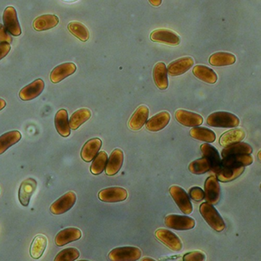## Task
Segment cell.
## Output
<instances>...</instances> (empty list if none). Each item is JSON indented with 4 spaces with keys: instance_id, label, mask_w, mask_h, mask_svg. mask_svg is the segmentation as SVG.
I'll return each mask as SVG.
<instances>
[{
    "instance_id": "8992f818",
    "label": "cell",
    "mask_w": 261,
    "mask_h": 261,
    "mask_svg": "<svg viewBox=\"0 0 261 261\" xmlns=\"http://www.w3.org/2000/svg\"><path fill=\"white\" fill-rule=\"evenodd\" d=\"M76 201L77 196L74 192H67L51 204L50 211L55 215H63L72 208L73 206L75 204Z\"/></svg>"
},
{
    "instance_id": "44dd1931",
    "label": "cell",
    "mask_w": 261,
    "mask_h": 261,
    "mask_svg": "<svg viewBox=\"0 0 261 261\" xmlns=\"http://www.w3.org/2000/svg\"><path fill=\"white\" fill-rule=\"evenodd\" d=\"M170 119V114L167 111L159 113L146 121V129L151 132H158L169 124Z\"/></svg>"
},
{
    "instance_id": "4316f807",
    "label": "cell",
    "mask_w": 261,
    "mask_h": 261,
    "mask_svg": "<svg viewBox=\"0 0 261 261\" xmlns=\"http://www.w3.org/2000/svg\"><path fill=\"white\" fill-rule=\"evenodd\" d=\"M59 19L55 15H43L35 19L33 27L38 32L51 30L59 24Z\"/></svg>"
},
{
    "instance_id": "836d02e7",
    "label": "cell",
    "mask_w": 261,
    "mask_h": 261,
    "mask_svg": "<svg viewBox=\"0 0 261 261\" xmlns=\"http://www.w3.org/2000/svg\"><path fill=\"white\" fill-rule=\"evenodd\" d=\"M91 117V111L87 108H82L74 112L69 120V126L71 129L76 130L82 124L88 121Z\"/></svg>"
},
{
    "instance_id": "7a4b0ae2",
    "label": "cell",
    "mask_w": 261,
    "mask_h": 261,
    "mask_svg": "<svg viewBox=\"0 0 261 261\" xmlns=\"http://www.w3.org/2000/svg\"><path fill=\"white\" fill-rule=\"evenodd\" d=\"M207 123L212 127L235 128L239 126L240 120L234 114L219 111L210 114L207 117Z\"/></svg>"
},
{
    "instance_id": "d4e9b609",
    "label": "cell",
    "mask_w": 261,
    "mask_h": 261,
    "mask_svg": "<svg viewBox=\"0 0 261 261\" xmlns=\"http://www.w3.org/2000/svg\"><path fill=\"white\" fill-rule=\"evenodd\" d=\"M153 79L155 85L160 90L167 89L169 86L167 68L163 62H159L153 68Z\"/></svg>"
},
{
    "instance_id": "7c38bea8",
    "label": "cell",
    "mask_w": 261,
    "mask_h": 261,
    "mask_svg": "<svg viewBox=\"0 0 261 261\" xmlns=\"http://www.w3.org/2000/svg\"><path fill=\"white\" fill-rule=\"evenodd\" d=\"M175 117L178 123L188 127L199 126L203 123V117L200 114L186 110H178L175 112Z\"/></svg>"
},
{
    "instance_id": "ffe728a7",
    "label": "cell",
    "mask_w": 261,
    "mask_h": 261,
    "mask_svg": "<svg viewBox=\"0 0 261 261\" xmlns=\"http://www.w3.org/2000/svg\"><path fill=\"white\" fill-rule=\"evenodd\" d=\"M82 236V230H79L76 227H68V228L64 229L61 230L57 235H56V245L59 247L66 245L73 241H77L81 239Z\"/></svg>"
},
{
    "instance_id": "52a82bcc",
    "label": "cell",
    "mask_w": 261,
    "mask_h": 261,
    "mask_svg": "<svg viewBox=\"0 0 261 261\" xmlns=\"http://www.w3.org/2000/svg\"><path fill=\"white\" fill-rule=\"evenodd\" d=\"M204 199L207 203L215 205L218 204L221 195V188L215 175H211L204 182Z\"/></svg>"
},
{
    "instance_id": "3957f363",
    "label": "cell",
    "mask_w": 261,
    "mask_h": 261,
    "mask_svg": "<svg viewBox=\"0 0 261 261\" xmlns=\"http://www.w3.org/2000/svg\"><path fill=\"white\" fill-rule=\"evenodd\" d=\"M141 256V250L138 247H123L111 250L108 258L112 261H136L140 259Z\"/></svg>"
},
{
    "instance_id": "9c48e42d",
    "label": "cell",
    "mask_w": 261,
    "mask_h": 261,
    "mask_svg": "<svg viewBox=\"0 0 261 261\" xmlns=\"http://www.w3.org/2000/svg\"><path fill=\"white\" fill-rule=\"evenodd\" d=\"M127 197V191L121 187L107 188L98 193L99 199L107 203L120 202L125 201Z\"/></svg>"
},
{
    "instance_id": "cb8c5ba5",
    "label": "cell",
    "mask_w": 261,
    "mask_h": 261,
    "mask_svg": "<svg viewBox=\"0 0 261 261\" xmlns=\"http://www.w3.org/2000/svg\"><path fill=\"white\" fill-rule=\"evenodd\" d=\"M55 125L58 133L62 137H69L71 134V128H70L68 114L66 110L62 109L58 111L55 117Z\"/></svg>"
},
{
    "instance_id": "d6a6232c",
    "label": "cell",
    "mask_w": 261,
    "mask_h": 261,
    "mask_svg": "<svg viewBox=\"0 0 261 261\" xmlns=\"http://www.w3.org/2000/svg\"><path fill=\"white\" fill-rule=\"evenodd\" d=\"M22 138L19 131L13 130L4 134L0 137V155L4 153L9 148L17 143Z\"/></svg>"
},
{
    "instance_id": "7dc6e473",
    "label": "cell",
    "mask_w": 261,
    "mask_h": 261,
    "mask_svg": "<svg viewBox=\"0 0 261 261\" xmlns=\"http://www.w3.org/2000/svg\"><path fill=\"white\" fill-rule=\"evenodd\" d=\"M62 1L66 3H74L76 2V1H77V0H62Z\"/></svg>"
},
{
    "instance_id": "8d00e7d4",
    "label": "cell",
    "mask_w": 261,
    "mask_h": 261,
    "mask_svg": "<svg viewBox=\"0 0 261 261\" xmlns=\"http://www.w3.org/2000/svg\"><path fill=\"white\" fill-rule=\"evenodd\" d=\"M108 155L106 152L101 151L98 152L94 159L92 164L91 166V173L95 175H100L105 171V167L108 163Z\"/></svg>"
},
{
    "instance_id": "603a6c76",
    "label": "cell",
    "mask_w": 261,
    "mask_h": 261,
    "mask_svg": "<svg viewBox=\"0 0 261 261\" xmlns=\"http://www.w3.org/2000/svg\"><path fill=\"white\" fill-rule=\"evenodd\" d=\"M101 146L102 141L99 138L88 140L82 148V152H81L82 160L87 163L92 161L98 153Z\"/></svg>"
},
{
    "instance_id": "ab89813d",
    "label": "cell",
    "mask_w": 261,
    "mask_h": 261,
    "mask_svg": "<svg viewBox=\"0 0 261 261\" xmlns=\"http://www.w3.org/2000/svg\"><path fill=\"white\" fill-rule=\"evenodd\" d=\"M206 255L203 252L199 250L190 252V253H186L183 256V260L184 261H203L205 260Z\"/></svg>"
},
{
    "instance_id": "60d3db41",
    "label": "cell",
    "mask_w": 261,
    "mask_h": 261,
    "mask_svg": "<svg viewBox=\"0 0 261 261\" xmlns=\"http://www.w3.org/2000/svg\"><path fill=\"white\" fill-rule=\"evenodd\" d=\"M189 196L192 198V200L195 201H201L204 199V190L198 186L191 188L189 189Z\"/></svg>"
},
{
    "instance_id": "4dcf8cb0",
    "label": "cell",
    "mask_w": 261,
    "mask_h": 261,
    "mask_svg": "<svg viewBox=\"0 0 261 261\" xmlns=\"http://www.w3.org/2000/svg\"><path fill=\"white\" fill-rule=\"evenodd\" d=\"M236 62V57L228 53H216L209 58V63L212 66L223 67L232 65Z\"/></svg>"
},
{
    "instance_id": "277c9868",
    "label": "cell",
    "mask_w": 261,
    "mask_h": 261,
    "mask_svg": "<svg viewBox=\"0 0 261 261\" xmlns=\"http://www.w3.org/2000/svg\"><path fill=\"white\" fill-rule=\"evenodd\" d=\"M169 193L180 210L185 215H190L192 213L193 207H192L190 198L187 192L182 188L178 186H171L169 188Z\"/></svg>"
},
{
    "instance_id": "d590c367",
    "label": "cell",
    "mask_w": 261,
    "mask_h": 261,
    "mask_svg": "<svg viewBox=\"0 0 261 261\" xmlns=\"http://www.w3.org/2000/svg\"><path fill=\"white\" fill-rule=\"evenodd\" d=\"M68 30L73 36L82 42H87L89 39L90 33L87 27L79 22H71L68 24Z\"/></svg>"
},
{
    "instance_id": "bcb514c9",
    "label": "cell",
    "mask_w": 261,
    "mask_h": 261,
    "mask_svg": "<svg viewBox=\"0 0 261 261\" xmlns=\"http://www.w3.org/2000/svg\"><path fill=\"white\" fill-rule=\"evenodd\" d=\"M143 261H155V259H152V258L145 257L142 259Z\"/></svg>"
},
{
    "instance_id": "7bdbcfd3",
    "label": "cell",
    "mask_w": 261,
    "mask_h": 261,
    "mask_svg": "<svg viewBox=\"0 0 261 261\" xmlns=\"http://www.w3.org/2000/svg\"><path fill=\"white\" fill-rule=\"evenodd\" d=\"M11 45L9 43H0V60L10 53Z\"/></svg>"
},
{
    "instance_id": "8fae6325",
    "label": "cell",
    "mask_w": 261,
    "mask_h": 261,
    "mask_svg": "<svg viewBox=\"0 0 261 261\" xmlns=\"http://www.w3.org/2000/svg\"><path fill=\"white\" fill-rule=\"evenodd\" d=\"M150 39L152 42L166 44L171 46H176L180 43L179 36L175 32L166 29H160L152 32Z\"/></svg>"
},
{
    "instance_id": "e0dca14e",
    "label": "cell",
    "mask_w": 261,
    "mask_h": 261,
    "mask_svg": "<svg viewBox=\"0 0 261 261\" xmlns=\"http://www.w3.org/2000/svg\"><path fill=\"white\" fill-rule=\"evenodd\" d=\"M124 155L123 152L120 149H115L111 152L110 158L108 159L105 167V172L109 176H113L118 173L119 171L122 168L123 163Z\"/></svg>"
},
{
    "instance_id": "c3c4849f",
    "label": "cell",
    "mask_w": 261,
    "mask_h": 261,
    "mask_svg": "<svg viewBox=\"0 0 261 261\" xmlns=\"http://www.w3.org/2000/svg\"><path fill=\"white\" fill-rule=\"evenodd\" d=\"M260 153H261V151H259V152H258V159H259V160H261V159H260Z\"/></svg>"
},
{
    "instance_id": "ee69618b",
    "label": "cell",
    "mask_w": 261,
    "mask_h": 261,
    "mask_svg": "<svg viewBox=\"0 0 261 261\" xmlns=\"http://www.w3.org/2000/svg\"><path fill=\"white\" fill-rule=\"evenodd\" d=\"M162 1H163V0H149V2L150 3L151 5L155 7H160L162 4Z\"/></svg>"
},
{
    "instance_id": "2e32d148",
    "label": "cell",
    "mask_w": 261,
    "mask_h": 261,
    "mask_svg": "<svg viewBox=\"0 0 261 261\" xmlns=\"http://www.w3.org/2000/svg\"><path fill=\"white\" fill-rule=\"evenodd\" d=\"M45 88V83L42 79H37L30 85L22 88L19 92V97L24 101L33 100L39 97Z\"/></svg>"
},
{
    "instance_id": "ba28073f",
    "label": "cell",
    "mask_w": 261,
    "mask_h": 261,
    "mask_svg": "<svg viewBox=\"0 0 261 261\" xmlns=\"http://www.w3.org/2000/svg\"><path fill=\"white\" fill-rule=\"evenodd\" d=\"M155 235L159 241H161L170 250L178 252L182 249L181 240L173 232L167 229L160 228L155 232Z\"/></svg>"
},
{
    "instance_id": "f546056e",
    "label": "cell",
    "mask_w": 261,
    "mask_h": 261,
    "mask_svg": "<svg viewBox=\"0 0 261 261\" xmlns=\"http://www.w3.org/2000/svg\"><path fill=\"white\" fill-rule=\"evenodd\" d=\"M245 170L244 166L240 167L221 168L219 172L216 173L218 181L222 182H228L236 179L241 176Z\"/></svg>"
},
{
    "instance_id": "1f68e13d",
    "label": "cell",
    "mask_w": 261,
    "mask_h": 261,
    "mask_svg": "<svg viewBox=\"0 0 261 261\" xmlns=\"http://www.w3.org/2000/svg\"><path fill=\"white\" fill-rule=\"evenodd\" d=\"M189 134L192 138L207 143H214L216 140L215 132L205 127H201V126L192 127Z\"/></svg>"
},
{
    "instance_id": "7402d4cb",
    "label": "cell",
    "mask_w": 261,
    "mask_h": 261,
    "mask_svg": "<svg viewBox=\"0 0 261 261\" xmlns=\"http://www.w3.org/2000/svg\"><path fill=\"white\" fill-rule=\"evenodd\" d=\"M253 157L250 154L230 155L221 160V168L240 167L250 166L253 163Z\"/></svg>"
},
{
    "instance_id": "ac0fdd59",
    "label": "cell",
    "mask_w": 261,
    "mask_h": 261,
    "mask_svg": "<svg viewBox=\"0 0 261 261\" xmlns=\"http://www.w3.org/2000/svg\"><path fill=\"white\" fill-rule=\"evenodd\" d=\"M36 187L37 181L33 178H28L22 181L19 190V199L22 205L25 207L29 205Z\"/></svg>"
},
{
    "instance_id": "5bb4252c",
    "label": "cell",
    "mask_w": 261,
    "mask_h": 261,
    "mask_svg": "<svg viewBox=\"0 0 261 261\" xmlns=\"http://www.w3.org/2000/svg\"><path fill=\"white\" fill-rule=\"evenodd\" d=\"M201 151L202 152L203 157L207 159L210 163L211 167H212L211 171H212L214 173H218L221 169V160L216 148L206 143L201 145Z\"/></svg>"
},
{
    "instance_id": "4fadbf2b",
    "label": "cell",
    "mask_w": 261,
    "mask_h": 261,
    "mask_svg": "<svg viewBox=\"0 0 261 261\" xmlns=\"http://www.w3.org/2000/svg\"><path fill=\"white\" fill-rule=\"evenodd\" d=\"M194 59L191 57H183L171 62L168 65L167 72L172 77L180 76L187 72L194 65Z\"/></svg>"
},
{
    "instance_id": "b9f144b4",
    "label": "cell",
    "mask_w": 261,
    "mask_h": 261,
    "mask_svg": "<svg viewBox=\"0 0 261 261\" xmlns=\"http://www.w3.org/2000/svg\"><path fill=\"white\" fill-rule=\"evenodd\" d=\"M13 42V38L8 33L7 29L4 25L0 24V43L11 44Z\"/></svg>"
},
{
    "instance_id": "f35d334b",
    "label": "cell",
    "mask_w": 261,
    "mask_h": 261,
    "mask_svg": "<svg viewBox=\"0 0 261 261\" xmlns=\"http://www.w3.org/2000/svg\"><path fill=\"white\" fill-rule=\"evenodd\" d=\"M80 256V252L79 250L74 247H69V248L65 249L58 253L56 257L55 258L56 261H74L76 260Z\"/></svg>"
},
{
    "instance_id": "5b68a950",
    "label": "cell",
    "mask_w": 261,
    "mask_h": 261,
    "mask_svg": "<svg viewBox=\"0 0 261 261\" xmlns=\"http://www.w3.org/2000/svg\"><path fill=\"white\" fill-rule=\"evenodd\" d=\"M164 221L168 227L177 230H191L195 226V220L186 215H167Z\"/></svg>"
},
{
    "instance_id": "6da1fadb",
    "label": "cell",
    "mask_w": 261,
    "mask_h": 261,
    "mask_svg": "<svg viewBox=\"0 0 261 261\" xmlns=\"http://www.w3.org/2000/svg\"><path fill=\"white\" fill-rule=\"evenodd\" d=\"M199 212L206 222L217 232H221L225 228L224 220L214 205L204 202L200 205Z\"/></svg>"
},
{
    "instance_id": "f1b7e54d",
    "label": "cell",
    "mask_w": 261,
    "mask_h": 261,
    "mask_svg": "<svg viewBox=\"0 0 261 261\" xmlns=\"http://www.w3.org/2000/svg\"><path fill=\"white\" fill-rule=\"evenodd\" d=\"M252 152H253V149L250 145H249L248 143L239 142V143L224 147L221 152V156H222V159H224L227 156H230V155L251 154Z\"/></svg>"
},
{
    "instance_id": "30bf717a",
    "label": "cell",
    "mask_w": 261,
    "mask_h": 261,
    "mask_svg": "<svg viewBox=\"0 0 261 261\" xmlns=\"http://www.w3.org/2000/svg\"><path fill=\"white\" fill-rule=\"evenodd\" d=\"M3 20H4V27L12 36H20L22 30L18 20L16 9L14 7H9L6 9L3 16Z\"/></svg>"
},
{
    "instance_id": "e575fe53",
    "label": "cell",
    "mask_w": 261,
    "mask_h": 261,
    "mask_svg": "<svg viewBox=\"0 0 261 261\" xmlns=\"http://www.w3.org/2000/svg\"><path fill=\"white\" fill-rule=\"evenodd\" d=\"M46 237L45 235H38L33 240L30 247V255L34 259H39L43 254L47 247Z\"/></svg>"
},
{
    "instance_id": "f6af8a7d",
    "label": "cell",
    "mask_w": 261,
    "mask_h": 261,
    "mask_svg": "<svg viewBox=\"0 0 261 261\" xmlns=\"http://www.w3.org/2000/svg\"><path fill=\"white\" fill-rule=\"evenodd\" d=\"M7 106V103L4 99L0 98V111H2L5 107Z\"/></svg>"
},
{
    "instance_id": "9a60e30c",
    "label": "cell",
    "mask_w": 261,
    "mask_h": 261,
    "mask_svg": "<svg viewBox=\"0 0 261 261\" xmlns=\"http://www.w3.org/2000/svg\"><path fill=\"white\" fill-rule=\"evenodd\" d=\"M149 110L145 105H141L136 110L132 117L129 119L128 126L132 130L137 131L142 129L146 124L149 117Z\"/></svg>"
},
{
    "instance_id": "484cf974",
    "label": "cell",
    "mask_w": 261,
    "mask_h": 261,
    "mask_svg": "<svg viewBox=\"0 0 261 261\" xmlns=\"http://www.w3.org/2000/svg\"><path fill=\"white\" fill-rule=\"evenodd\" d=\"M245 131L243 129H233L224 133L220 137L219 143L223 147L243 141L245 138Z\"/></svg>"
},
{
    "instance_id": "83f0119b",
    "label": "cell",
    "mask_w": 261,
    "mask_h": 261,
    "mask_svg": "<svg viewBox=\"0 0 261 261\" xmlns=\"http://www.w3.org/2000/svg\"><path fill=\"white\" fill-rule=\"evenodd\" d=\"M192 73L197 79L205 82V83L213 85L218 81V75L216 73L212 68L204 66V65H196L194 67Z\"/></svg>"
},
{
    "instance_id": "d6986e66",
    "label": "cell",
    "mask_w": 261,
    "mask_h": 261,
    "mask_svg": "<svg viewBox=\"0 0 261 261\" xmlns=\"http://www.w3.org/2000/svg\"><path fill=\"white\" fill-rule=\"evenodd\" d=\"M76 70H77V67L72 62H68V63L59 65L53 69L50 74L51 82L54 84L59 83L64 79L74 74Z\"/></svg>"
},
{
    "instance_id": "74e56055",
    "label": "cell",
    "mask_w": 261,
    "mask_h": 261,
    "mask_svg": "<svg viewBox=\"0 0 261 261\" xmlns=\"http://www.w3.org/2000/svg\"><path fill=\"white\" fill-rule=\"evenodd\" d=\"M211 169L212 167H211L210 163L204 157L192 162L189 166V172L195 175H202L211 171Z\"/></svg>"
}]
</instances>
